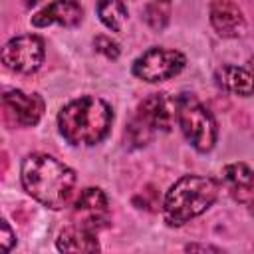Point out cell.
Returning <instances> with one entry per match:
<instances>
[{
	"instance_id": "cell-1",
	"label": "cell",
	"mask_w": 254,
	"mask_h": 254,
	"mask_svg": "<svg viewBox=\"0 0 254 254\" xmlns=\"http://www.w3.org/2000/svg\"><path fill=\"white\" fill-rule=\"evenodd\" d=\"M22 185L38 202L50 208H62L71 198L75 173L52 155L34 153L22 161Z\"/></svg>"
},
{
	"instance_id": "cell-2",
	"label": "cell",
	"mask_w": 254,
	"mask_h": 254,
	"mask_svg": "<svg viewBox=\"0 0 254 254\" xmlns=\"http://www.w3.org/2000/svg\"><path fill=\"white\" fill-rule=\"evenodd\" d=\"M113 111L111 107L95 97L83 95L62 107L58 113V127L64 139L71 145H95L99 143L111 127Z\"/></svg>"
},
{
	"instance_id": "cell-3",
	"label": "cell",
	"mask_w": 254,
	"mask_h": 254,
	"mask_svg": "<svg viewBox=\"0 0 254 254\" xmlns=\"http://www.w3.org/2000/svg\"><path fill=\"white\" fill-rule=\"evenodd\" d=\"M218 196V185L210 177L187 175L179 179L165 196V218L169 224H185L202 214Z\"/></svg>"
},
{
	"instance_id": "cell-4",
	"label": "cell",
	"mask_w": 254,
	"mask_h": 254,
	"mask_svg": "<svg viewBox=\"0 0 254 254\" xmlns=\"http://www.w3.org/2000/svg\"><path fill=\"white\" fill-rule=\"evenodd\" d=\"M177 121L187 141L200 153H206L216 143V121L212 113L190 93L177 97Z\"/></svg>"
},
{
	"instance_id": "cell-5",
	"label": "cell",
	"mask_w": 254,
	"mask_h": 254,
	"mask_svg": "<svg viewBox=\"0 0 254 254\" xmlns=\"http://www.w3.org/2000/svg\"><path fill=\"white\" fill-rule=\"evenodd\" d=\"M177 117V99H169L165 93L149 95L137 111V117L127 127L129 139L135 145H145L153 131H169Z\"/></svg>"
},
{
	"instance_id": "cell-6",
	"label": "cell",
	"mask_w": 254,
	"mask_h": 254,
	"mask_svg": "<svg viewBox=\"0 0 254 254\" xmlns=\"http://www.w3.org/2000/svg\"><path fill=\"white\" fill-rule=\"evenodd\" d=\"M185 64H187L185 56L177 50L151 48L135 60L133 73L143 81L157 83V81H165V79L177 75L185 67Z\"/></svg>"
},
{
	"instance_id": "cell-7",
	"label": "cell",
	"mask_w": 254,
	"mask_h": 254,
	"mask_svg": "<svg viewBox=\"0 0 254 254\" xmlns=\"http://www.w3.org/2000/svg\"><path fill=\"white\" fill-rule=\"evenodd\" d=\"M2 62L12 71L32 73L44 62V42L32 34L12 38L2 50Z\"/></svg>"
},
{
	"instance_id": "cell-8",
	"label": "cell",
	"mask_w": 254,
	"mask_h": 254,
	"mask_svg": "<svg viewBox=\"0 0 254 254\" xmlns=\"http://www.w3.org/2000/svg\"><path fill=\"white\" fill-rule=\"evenodd\" d=\"M75 216L77 226H83L87 230H97L105 226L107 222V196L101 189H85L75 200Z\"/></svg>"
},
{
	"instance_id": "cell-9",
	"label": "cell",
	"mask_w": 254,
	"mask_h": 254,
	"mask_svg": "<svg viewBox=\"0 0 254 254\" xmlns=\"http://www.w3.org/2000/svg\"><path fill=\"white\" fill-rule=\"evenodd\" d=\"M2 103L8 115L18 125H24V127L36 125L40 117L44 115V99L38 93H26L20 89H12L4 93Z\"/></svg>"
},
{
	"instance_id": "cell-10",
	"label": "cell",
	"mask_w": 254,
	"mask_h": 254,
	"mask_svg": "<svg viewBox=\"0 0 254 254\" xmlns=\"http://www.w3.org/2000/svg\"><path fill=\"white\" fill-rule=\"evenodd\" d=\"M210 22L224 38H238L246 32V20L240 8L230 0H214L210 4Z\"/></svg>"
},
{
	"instance_id": "cell-11",
	"label": "cell",
	"mask_w": 254,
	"mask_h": 254,
	"mask_svg": "<svg viewBox=\"0 0 254 254\" xmlns=\"http://www.w3.org/2000/svg\"><path fill=\"white\" fill-rule=\"evenodd\" d=\"M81 20V6L75 0H54L46 8H42L38 14L32 16V24L38 28H46L50 24H62V26H75Z\"/></svg>"
},
{
	"instance_id": "cell-12",
	"label": "cell",
	"mask_w": 254,
	"mask_h": 254,
	"mask_svg": "<svg viewBox=\"0 0 254 254\" xmlns=\"http://www.w3.org/2000/svg\"><path fill=\"white\" fill-rule=\"evenodd\" d=\"M216 83L234 95H252L254 93V73L238 65H222L214 73Z\"/></svg>"
},
{
	"instance_id": "cell-13",
	"label": "cell",
	"mask_w": 254,
	"mask_h": 254,
	"mask_svg": "<svg viewBox=\"0 0 254 254\" xmlns=\"http://www.w3.org/2000/svg\"><path fill=\"white\" fill-rule=\"evenodd\" d=\"M58 250L62 252H97L99 242L95 238L93 230H87L83 226H71L62 230L58 238Z\"/></svg>"
},
{
	"instance_id": "cell-14",
	"label": "cell",
	"mask_w": 254,
	"mask_h": 254,
	"mask_svg": "<svg viewBox=\"0 0 254 254\" xmlns=\"http://www.w3.org/2000/svg\"><path fill=\"white\" fill-rule=\"evenodd\" d=\"M97 14L99 20L113 32H121L127 22V8L123 0H99Z\"/></svg>"
},
{
	"instance_id": "cell-15",
	"label": "cell",
	"mask_w": 254,
	"mask_h": 254,
	"mask_svg": "<svg viewBox=\"0 0 254 254\" xmlns=\"http://www.w3.org/2000/svg\"><path fill=\"white\" fill-rule=\"evenodd\" d=\"M222 177L224 181L230 185L232 190H240V192H248L254 189V173L248 165L244 163H232L226 165L222 169Z\"/></svg>"
},
{
	"instance_id": "cell-16",
	"label": "cell",
	"mask_w": 254,
	"mask_h": 254,
	"mask_svg": "<svg viewBox=\"0 0 254 254\" xmlns=\"http://www.w3.org/2000/svg\"><path fill=\"white\" fill-rule=\"evenodd\" d=\"M171 16V0H151L145 8V20L153 30H163Z\"/></svg>"
},
{
	"instance_id": "cell-17",
	"label": "cell",
	"mask_w": 254,
	"mask_h": 254,
	"mask_svg": "<svg viewBox=\"0 0 254 254\" xmlns=\"http://www.w3.org/2000/svg\"><path fill=\"white\" fill-rule=\"evenodd\" d=\"M93 44H95V50H97L99 54H103L105 58H109V60H115V58L119 56V46H117V42H113V40L107 38V36H97Z\"/></svg>"
},
{
	"instance_id": "cell-18",
	"label": "cell",
	"mask_w": 254,
	"mask_h": 254,
	"mask_svg": "<svg viewBox=\"0 0 254 254\" xmlns=\"http://www.w3.org/2000/svg\"><path fill=\"white\" fill-rule=\"evenodd\" d=\"M0 230H2V234H0V244H2V250H4V252H8V250L12 248V244L16 242L14 232H12V228L8 226V222H6V220H2V222H0Z\"/></svg>"
},
{
	"instance_id": "cell-19",
	"label": "cell",
	"mask_w": 254,
	"mask_h": 254,
	"mask_svg": "<svg viewBox=\"0 0 254 254\" xmlns=\"http://www.w3.org/2000/svg\"><path fill=\"white\" fill-rule=\"evenodd\" d=\"M187 250H189V252H190V250H202V252H204V250H212V252H218V248H212V246H196V244H189Z\"/></svg>"
},
{
	"instance_id": "cell-20",
	"label": "cell",
	"mask_w": 254,
	"mask_h": 254,
	"mask_svg": "<svg viewBox=\"0 0 254 254\" xmlns=\"http://www.w3.org/2000/svg\"><path fill=\"white\" fill-rule=\"evenodd\" d=\"M26 2V6H34V4H38L40 0H24Z\"/></svg>"
},
{
	"instance_id": "cell-21",
	"label": "cell",
	"mask_w": 254,
	"mask_h": 254,
	"mask_svg": "<svg viewBox=\"0 0 254 254\" xmlns=\"http://www.w3.org/2000/svg\"><path fill=\"white\" fill-rule=\"evenodd\" d=\"M250 210H252V214H254V202H252V208H250Z\"/></svg>"
}]
</instances>
